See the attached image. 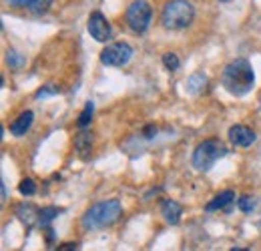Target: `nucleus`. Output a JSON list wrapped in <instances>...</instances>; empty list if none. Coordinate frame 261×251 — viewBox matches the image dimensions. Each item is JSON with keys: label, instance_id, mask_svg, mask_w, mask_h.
<instances>
[{"label": "nucleus", "instance_id": "obj_22", "mask_svg": "<svg viewBox=\"0 0 261 251\" xmlns=\"http://www.w3.org/2000/svg\"><path fill=\"white\" fill-rule=\"evenodd\" d=\"M59 93V87H55V85H44L42 89H38L36 93H34V98H44V96H50V94H57Z\"/></svg>", "mask_w": 261, "mask_h": 251}, {"label": "nucleus", "instance_id": "obj_13", "mask_svg": "<svg viewBox=\"0 0 261 251\" xmlns=\"http://www.w3.org/2000/svg\"><path fill=\"white\" fill-rule=\"evenodd\" d=\"M235 201V193L227 189V191H221L219 195H215L207 205H205V211H219V209H229V205Z\"/></svg>", "mask_w": 261, "mask_h": 251}, {"label": "nucleus", "instance_id": "obj_1", "mask_svg": "<svg viewBox=\"0 0 261 251\" xmlns=\"http://www.w3.org/2000/svg\"><path fill=\"white\" fill-rule=\"evenodd\" d=\"M221 85L233 96H245L255 87V70L247 59H235L223 68Z\"/></svg>", "mask_w": 261, "mask_h": 251}, {"label": "nucleus", "instance_id": "obj_5", "mask_svg": "<svg viewBox=\"0 0 261 251\" xmlns=\"http://www.w3.org/2000/svg\"><path fill=\"white\" fill-rule=\"evenodd\" d=\"M151 18H153V8L147 0H133L129 8H127V12H125L127 27L137 34H143V32L149 31Z\"/></svg>", "mask_w": 261, "mask_h": 251}, {"label": "nucleus", "instance_id": "obj_17", "mask_svg": "<svg viewBox=\"0 0 261 251\" xmlns=\"http://www.w3.org/2000/svg\"><path fill=\"white\" fill-rule=\"evenodd\" d=\"M93 113H95V103L89 101V103L85 105V109L81 111L79 119H76V127H79V129H87V127L91 125V121H93Z\"/></svg>", "mask_w": 261, "mask_h": 251}, {"label": "nucleus", "instance_id": "obj_20", "mask_svg": "<svg viewBox=\"0 0 261 251\" xmlns=\"http://www.w3.org/2000/svg\"><path fill=\"white\" fill-rule=\"evenodd\" d=\"M18 191H20V195H24V197H33L34 193H36V183H34L33 179H22L20 183H18Z\"/></svg>", "mask_w": 261, "mask_h": 251}, {"label": "nucleus", "instance_id": "obj_26", "mask_svg": "<svg viewBox=\"0 0 261 251\" xmlns=\"http://www.w3.org/2000/svg\"><path fill=\"white\" fill-rule=\"evenodd\" d=\"M219 2H227V0H219Z\"/></svg>", "mask_w": 261, "mask_h": 251}, {"label": "nucleus", "instance_id": "obj_23", "mask_svg": "<svg viewBox=\"0 0 261 251\" xmlns=\"http://www.w3.org/2000/svg\"><path fill=\"white\" fill-rule=\"evenodd\" d=\"M155 133H157V127L149 125V127H145V131H143V137H145V139H153V137H155Z\"/></svg>", "mask_w": 261, "mask_h": 251}, {"label": "nucleus", "instance_id": "obj_6", "mask_svg": "<svg viewBox=\"0 0 261 251\" xmlns=\"http://www.w3.org/2000/svg\"><path fill=\"white\" fill-rule=\"evenodd\" d=\"M133 59V46L129 42L107 44L100 53V63L105 66H125Z\"/></svg>", "mask_w": 261, "mask_h": 251}, {"label": "nucleus", "instance_id": "obj_15", "mask_svg": "<svg viewBox=\"0 0 261 251\" xmlns=\"http://www.w3.org/2000/svg\"><path fill=\"white\" fill-rule=\"evenodd\" d=\"M207 85H209L207 74L203 70H197V72H193L189 77V81H187V91L191 94H201L207 91Z\"/></svg>", "mask_w": 261, "mask_h": 251}, {"label": "nucleus", "instance_id": "obj_12", "mask_svg": "<svg viewBox=\"0 0 261 251\" xmlns=\"http://www.w3.org/2000/svg\"><path fill=\"white\" fill-rule=\"evenodd\" d=\"M33 123H34L33 111H24V113H20V115L12 121V125H10V135H14V137H22V135H27L29 129L33 127Z\"/></svg>", "mask_w": 261, "mask_h": 251}, {"label": "nucleus", "instance_id": "obj_3", "mask_svg": "<svg viewBox=\"0 0 261 251\" xmlns=\"http://www.w3.org/2000/svg\"><path fill=\"white\" fill-rule=\"evenodd\" d=\"M195 18V6L189 0H169L161 12V24L167 31H183Z\"/></svg>", "mask_w": 261, "mask_h": 251}, {"label": "nucleus", "instance_id": "obj_2", "mask_svg": "<svg viewBox=\"0 0 261 251\" xmlns=\"http://www.w3.org/2000/svg\"><path fill=\"white\" fill-rule=\"evenodd\" d=\"M121 215H123L121 201L119 199H107V201L95 203L91 209H87V213L81 219V225L85 231H97V229L111 227L113 223L119 221Z\"/></svg>", "mask_w": 261, "mask_h": 251}, {"label": "nucleus", "instance_id": "obj_18", "mask_svg": "<svg viewBox=\"0 0 261 251\" xmlns=\"http://www.w3.org/2000/svg\"><path fill=\"white\" fill-rule=\"evenodd\" d=\"M237 207L243 211V213H253L257 207H259V199L253 197V195H243L237 199Z\"/></svg>", "mask_w": 261, "mask_h": 251}, {"label": "nucleus", "instance_id": "obj_11", "mask_svg": "<svg viewBox=\"0 0 261 251\" xmlns=\"http://www.w3.org/2000/svg\"><path fill=\"white\" fill-rule=\"evenodd\" d=\"M6 4L12 8H27L34 14H42L50 8L53 0H6Z\"/></svg>", "mask_w": 261, "mask_h": 251}, {"label": "nucleus", "instance_id": "obj_16", "mask_svg": "<svg viewBox=\"0 0 261 251\" xmlns=\"http://www.w3.org/2000/svg\"><path fill=\"white\" fill-rule=\"evenodd\" d=\"M61 213H63V209H59V207H42L40 209V217H38V225L40 227H48Z\"/></svg>", "mask_w": 261, "mask_h": 251}, {"label": "nucleus", "instance_id": "obj_14", "mask_svg": "<svg viewBox=\"0 0 261 251\" xmlns=\"http://www.w3.org/2000/svg\"><path fill=\"white\" fill-rule=\"evenodd\" d=\"M74 149L79 151V155L83 159L89 157V155H91V149H93V135L83 129V131L74 137Z\"/></svg>", "mask_w": 261, "mask_h": 251}, {"label": "nucleus", "instance_id": "obj_7", "mask_svg": "<svg viewBox=\"0 0 261 251\" xmlns=\"http://www.w3.org/2000/svg\"><path fill=\"white\" fill-rule=\"evenodd\" d=\"M87 29H89V34H91L97 42H109L111 36H113L111 22L107 20V16H105L102 12H93V14L89 16Z\"/></svg>", "mask_w": 261, "mask_h": 251}, {"label": "nucleus", "instance_id": "obj_21", "mask_svg": "<svg viewBox=\"0 0 261 251\" xmlns=\"http://www.w3.org/2000/svg\"><path fill=\"white\" fill-rule=\"evenodd\" d=\"M163 64L167 70H177L179 66H181V61H179V57L175 55V53H165L163 55Z\"/></svg>", "mask_w": 261, "mask_h": 251}, {"label": "nucleus", "instance_id": "obj_8", "mask_svg": "<svg viewBox=\"0 0 261 251\" xmlns=\"http://www.w3.org/2000/svg\"><path fill=\"white\" fill-rule=\"evenodd\" d=\"M227 139H229V143L235 145V147H251V145L255 143L257 135H255V131L249 129V127L233 125L231 129H229Z\"/></svg>", "mask_w": 261, "mask_h": 251}, {"label": "nucleus", "instance_id": "obj_24", "mask_svg": "<svg viewBox=\"0 0 261 251\" xmlns=\"http://www.w3.org/2000/svg\"><path fill=\"white\" fill-rule=\"evenodd\" d=\"M79 245L76 243H63V245H59V249L61 251H65V249H76Z\"/></svg>", "mask_w": 261, "mask_h": 251}, {"label": "nucleus", "instance_id": "obj_19", "mask_svg": "<svg viewBox=\"0 0 261 251\" xmlns=\"http://www.w3.org/2000/svg\"><path fill=\"white\" fill-rule=\"evenodd\" d=\"M6 63H8L10 68H22L24 63H27V59H24L20 53H16V51L8 48V53H6Z\"/></svg>", "mask_w": 261, "mask_h": 251}, {"label": "nucleus", "instance_id": "obj_10", "mask_svg": "<svg viewBox=\"0 0 261 251\" xmlns=\"http://www.w3.org/2000/svg\"><path fill=\"white\" fill-rule=\"evenodd\" d=\"M16 217L20 219V223L24 225V227H34L36 223H38V217H40V209H36L33 203H20L18 207H16Z\"/></svg>", "mask_w": 261, "mask_h": 251}, {"label": "nucleus", "instance_id": "obj_25", "mask_svg": "<svg viewBox=\"0 0 261 251\" xmlns=\"http://www.w3.org/2000/svg\"><path fill=\"white\" fill-rule=\"evenodd\" d=\"M0 189H2V201H6V185L0 183Z\"/></svg>", "mask_w": 261, "mask_h": 251}, {"label": "nucleus", "instance_id": "obj_9", "mask_svg": "<svg viewBox=\"0 0 261 251\" xmlns=\"http://www.w3.org/2000/svg\"><path fill=\"white\" fill-rule=\"evenodd\" d=\"M161 215L169 225H177L181 221V215H183V207L175 199H163L161 201Z\"/></svg>", "mask_w": 261, "mask_h": 251}, {"label": "nucleus", "instance_id": "obj_4", "mask_svg": "<svg viewBox=\"0 0 261 251\" xmlns=\"http://www.w3.org/2000/svg\"><path fill=\"white\" fill-rule=\"evenodd\" d=\"M227 155V147L219 141V139H207L203 143L197 145V149L193 151V167L199 173H207L221 157Z\"/></svg>", "mask_w": 261, "mask_h": 251}]
</instances>
